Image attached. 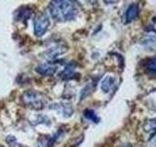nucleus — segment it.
Segmentation results:
<instances>
[{
  "instance_id": "f257e3e1",
  "label": "nucleus",
  "mask_w": 156,
  "mask_h": 147,
  "mask_svg": "<svg viewBox=\"0 0 156 147\" xmlns=\"http://www.w3.org/2000/svg\"><path fill=\"white\" fill-rule=\"evenodd\" d=\"M51 16L57 22H67L74 20L78 15V8L75 2L66 0H55L49 5Z\"/></svg>"
},
{
  "instance_id": "f03ea898",
  "label": "nucleus",
  "mask_w": 156,
  "mask_h": 147,
  "mask_svg": "<svg viewBox=\"0 0 156 147\" xmlns=\"http://www.w3.org/2000/svg\"><path fill=\"white\" fill-rule=\"evenodd\" d=\"M22 100L27 107L34 110H41L45 105V97L38 91H26L22 96Z\"/></svg>"
},
{
  "instance_id": "7ed1b4c3",
  "label": "nucleus",
  "mask_w": 156,
  "mask_h": 147,
  "mask_svg": "<svg viewBox=\"0 0 156 147\" xmlns=\"http://www.w3.org/2000/svg\"><path fill=\"white\" fill-rule=\"evenodd\" d=\"M50 26V19L46 14L41 13L34 20V33L36 36H44Z\"/></svg>"
},
{
  "instance_id": "20e7f679",
  "label": "nucleus",
  "mask_w": 156,
  "mask_h": 147,
  "mask_svg": "<svg viewBox=\"0 0 156 147\" xmlns=\"http://www.w3.org/2000/svg\"><path fill=\"white\" fill-rule=\"evenodd\" d=\"M141 45L146 50L152 51L156 49V32L152 29V31H149L148 33H146L141 40Z\"/></svg>"
},
{
  "instance_id": "39448f33",
  "label": "nucleus",
  "mask_w": 156,
  "mask_h": 147,
  "mask_svg": "<svg viewBox=\"0 0 156 147\" xmlns=\"http://www.w3.org/2000/svg\"><path fill=\"white\" fill-rule=\"evenodd\" d=\"M58 70V67L56 64H54L52 62H47V63H44L39 65L35 71L40 74L41 76H53L55 75V73Z\"/></svg>"
},
{
  "instance_id": "423d86ee",
  "label": "nucleus",
  "mask_w": 156,
  "mask_h": 147,
  "mask_svg": "<svg viewBox=\"0 0 156 147\" xmlns=\"http://www.w3.org/2000/svg\"><path fill=\"white\" fill-rule=\"evenodd\" d=\"M51 109L57 110L66 118L70 117L73 113V108L69 103H55V104L51 105Z\"/></svg>"
},
{
  "instance_id": "0eeeda50",
  "label": "nucleus",
  "mask_w": 156,
  "mask_h": 147,
  "mask_svg": "<svg viewBox=\"0 0 156 147\" xmlns=\"http://www.w3.org/2000/svg\"><path fill=\"white\" fill-rule=\"evenodd\" d=\"M139 15V6L138 4H131L130 6L127 8L125 15H124V23L129 24L131 22L135 21Z\"/></svg>"
},
{
  "instance_id": "6e6552de",
  "label": "nucleus",
  "mask_w": 156,
  "mask_h": 147,
  "mask_svg": "<svg viewBox=\"0 0 156 147\" xmlns=\"http://www.w3.org/2000/svg\"><path fill=\"white\" fill-rule=\"evenodd\" d=\"M66 49H67L66 46H63L62 44H57L56 46H54L51 49L47 50L46 56L48 57V60H52L54 58L61 56L62 54H63L66 51Z\"/></svg>"
},
{
  "instance_id": "1a4fd4ad",
  "label": "nucleus",
  "mask_w": 156,
  "mask_h": 147,
  "mask_svg": "<svg viewBox=\"0 0 156 147\" xmlns=\"http://www.w3.org/2000/svg\"><path fill=\"white\" fill-rule=\"evenodd\" d=\"M115 82H116V78L112 76H107L105 77L104 80L101 81V90L105 92V93H108L112 88L114 87L115 85Z\"/></svg>"
},
{
  "instance_id": "9d476101",
  "label": "nucleus",
  "mask_w": 156,
  "mask_h": 147,
  "mask_svg": "<svg viewBox=\"0 0 156 147\" xmlns=\"http://www.w3.org/2000/svg\"><path fill=\"white\" fill-rule=\"evenodd\" d=\"M75 64L74 63H69L67 64L66 67L63 69V71L61 73V77L63 80H69L74 75V70H75Z\"/></svg>"
},
{
  "instance_id": "9b49d317",
  "label": "nucleus",
  "mask_w": 156,
  "mask_h": 147,
  "mask_svg": "<svg viewBox=\"0 0 156 147\" xmlns=\"http://www.w3.org/2000/svg\"><path fill=\"white\" fill-rule=\"evenodd\" d=\"M21 12H19V16L17 17V20L18 21H23V20H27L31 17L32 15V11L31 9L29 7H22L21 10H20Z\"/></svg>"
},
{
  "instance_id": "f8f14e48",
  "label": "nucleus",
  "mask_w": 156,
  "mask_h": 147,
  "mask_svg": "<svg viewBox=\"0 0 156 147\" xmlns=\"http://www.w3.org/2000/svg\"><path fill=\"white\" fill-rule=\"evenodd\" d=\"M144 129L146 132H150L151 135L156 132V119H151L145 122Z\"/></svg>"
},
{
  "instance_id": "ddd939ff",
  "label": "nucleus",
  "mask_w": 156,
  "mask_h": 147,
  "mask_svg": "<svg viewBox=\"0 0 156 147\" xmlns=\"http://www.w3.org/2000/svg\"><path fill=\"white\" fill-rule=\"evenodd\" d=\"M84 116H85L86 119L90 120L91 122H94V123H96V124H98V123L100 122V118L97 116V114L93 110H90V109L85 110Z\"/></svg>"
},
{
  "instance_id": "4468645a",
  "label": "nucleus",
  "mask_w": 156,
  "mask_h": 147,
  "mask_svg": "<svg viewBox=\"0 0 156 147\" xmlns=\"http://www.w3.org/2000/svg\"><path fill=\"white\" fill-rule=\"evenodd\" d=\"M146 69L149 73L156 74V57L150 58V60H148L147 64H146Z\"/></svg>"
},
{
  "instance_id": "2eb2a0df",
  "label": "nucleus",
  "mask_w": 156,
  "mask_h": 147,
  "mask_svg": "<svg viewBox=\"0 0 156 147\" xmlns=\"http://www.w3.org/2000/svg\"><path fill=\"white\" fill-rule=\"evenodd\" d=\"M6 141H7V143L10 145V147H21V145L18 143L16 138H15V136H12V135L8 136Z\"/></svg>"
},
{
  "instance_id": "dca6fc26",
  "label": "nucleus",
  "mask_w": 156,
  "mask_h": 147,
  "mask_svg": "<svg viewBox=\"0 0 156 147\" xmlns=\"http://www.w3.org/2000/svg\"><path fill=\"white\" fill-rule=\"evenodd\" d=\"M92 92V86L91 85H86L84 88L82 89V92H81V95H80V99H84L86 96H88Z\"/></svg>"
},
{
  "instance_id": "f3484780",
  "label": "nucleus",
  "mask_w": 156,
  "mask_h": 147,
  "mask_svg": "<svg viewBox=\"0 0 156 147\" xmlns=\"http://www.w3.org/2000/svg\"><path fill=\"white\" fill-rule=\"evenodd\" d=\"M155 143H156V140H155Z\"/></svg>"
}]
</instances>
